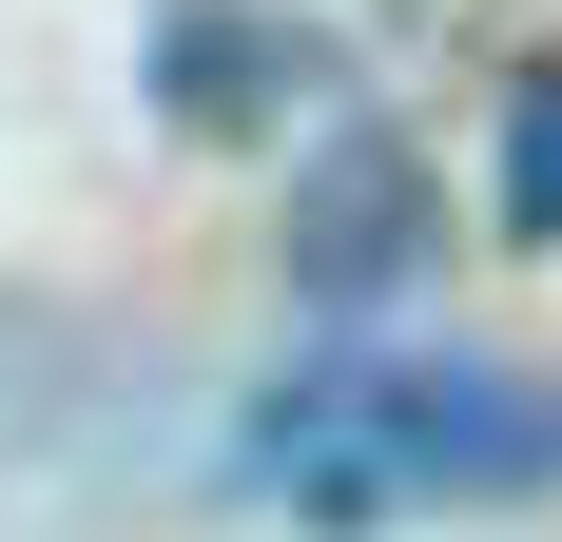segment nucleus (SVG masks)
Wrapping results in <instances>:
<instances>
[{"label":"nucleus","mask_w":562,"mask_h":542,"mask_svg":"<svg viewBox=\"0 0 562 542\" xmlns=\"http://www.w3.org/2000/svg\"><path fill=\"white\" fill-rule=\"evenodd\" d=\"M505 233H524V252H562V78H524V98H505Z\"/></svg>","instance_id":"nucleus-4"},{"label":"nucleus","mask_w":562,"mask_h":542,"mask_svg":"<svg viewBox=\"0 0 562 542\" xmlns=\"http://www.w3.org/2000/svg\"><path fill=\"white\" fill-rule=\"evenodd\" d=\"M156 98L194 116V136H272V98H311V39H291V20H175Z\"/></svg>","instance_id":"nucleus-3"},{"label":"nucleus","mask_w":562,"mask_h":542,"mask_svg":"<svg viewBox=\"0 0 562 542\" xmlns=\"http://www.w3.org/2000/svg\"><path fill=\"white\" fill-rule=\"evenodd\" d=\"M252 485L291 523H447V504H543L562 485V387L465 369V349H349V369L252 407Z\"/></svg>","instance_id":"nucleus-1"},{"label":"nucleus","mask_w":562,"mask_h":542,"mask_svg":"<svg viewBox=\"0 0 562 542\" xmlns=\"http://www.w3.org/2000/svg\"><path fill=\"white\" fill-rule=\"evenodd\" d=\"M291 271H311L330 310H369L389 271H427V156H407V136H369V116H349L330 156L291 174Z\"/></svg>","instance_id":"nucleus-2"}]
</instances>
